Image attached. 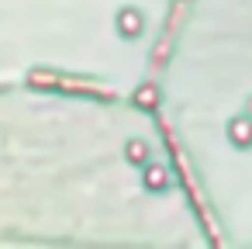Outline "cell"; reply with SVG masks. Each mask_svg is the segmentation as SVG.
<instances>
[]
</instances>
